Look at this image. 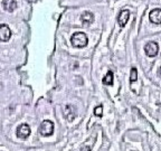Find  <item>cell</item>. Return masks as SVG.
I'll return each mask as SVG.
<instances>
[{
  "label": "cell",
  "instance_id": "cell-6",
  "mask_svg": "<svg viewBox=\"0 0 161 151\" xmlns=\"http://www.w3.org/2000/svg\"><path fill=\"white\" fill-rule=\"evenodd\" d=\"M129 17H130V11L129 10H122L120 14H119L118 17V23L120 25V27H125L126 23H128Z\"/></svg>",
  "mask_w": 161,
  "mask_h": 151
},
{
  "label": "cell",
  "instance_id": "cell-9",
  "mask_svg": "<svg viewBox=\"0 0 161 151\" xmlns=\"http://www.w3.org/2000/svg\"><path fill=\"white\" fill-rule=\"evenodd\" d=\"M80 20H82V23H83L84 25L87 26L93 23L94 15L91 13V11H84V13H82V15H80Z\"/></svg>",
  "mask_w": 161,
  "mask_h": 151
},
{
  "label": "cell",
  "instance_id": "cell-10",
  "mask_svg": "<svg viewBox=\"0 0 161 151\" xmlns=\"http://www.w3.org/2000/svg\"><path fill=\"white\" fill-rule=\"evenodd\" d=\"M3 7L9 13H13L17 8V3H16V0H3Z\"/></svg>",
  "mask_w": 161,
  "mask_h": 151
},
{
  "label": "cell",
  "instance_id": "cell-1",
  "mask_svg": "<svg viewBox=\"0 0 161 151\" xmlns=\"http://www.w3.org/2000/svg\"><path fill=\"white\" fill-rule=\"evenodd\" d=\"M87 42H88L87 36H86L84 33H80V31L75 33L73 36H72V38H70V43H72V45L76 48L85 47V46L87 45Z\"/></svg>",
  "mask_w": 161,
  "mask_h": 151
},
{
  "label": "cell",
  "instance_id": "cell-14",
  "mask_svg": "<svg viewBox=\"0 0 161 151\" xmlns=\"http://www.w3.org/2000/svg\"><path fill=\"white\" fill-rule=\"evenodd\" d=\"M80 151H91V147L83 146L82 148H80Z\"/></svg>",
  "mask_w": 161,
  "mask_h": 151
},
{
  "label": "cell",
  "instance_id": "cell-3",
  "mask_svg": "<svg viewBox=\"0 0 161 151\" xmlns=\"http://www.w3.org/2000/svg\"><path fill=\"white\" fill-rule=\"evenodd\" d=\"M144 52H146L147 56H149V57H153V56H156L159 52L158 44L154 43V42L148 43L146 46H144Z\"/></svg>",
  "mask_w": 161,
  "mask_h": 151
},
{
  "label": "cell",
  "instance_id": "cell-15",
  "mask_svg": "<svg viewBox=\"0 0 161 151\" xmlns=\"http://www.w3.org/2000/svg\"><path fill=\"white\" fill-rule=\"evenodd\" d=\"M158 75H159V77H161V67L159 68V72H158Z\"/></svg>",
  "mask_w": 161,
  "mask_h": 151
},
{
  "label": "cell",
  "instance_id": "cell-4",
  "mask_svg": "<svg viewBox=\"0 0 161 151\" xmlns=\"http://www.w3.org/2000/svg\"><path fill=\"white\" fill-rule=\"evenodd\" d=\"M30 132H31V130H30V126L28 124H20L17 129V137L25 140V139H27L30 136Z\"/></svg>",
  "mask_w": 161,
  "mask_h": 151
},
{
  "label": "cell",
  "instance_id": "cell-12",
  "mask_svg": "<svg viewBox=\"0 0 161 151\" xmlns=\"http://www.w3.org/2000/svg\"><path fill=\"white\" fill-rule=\"evenodd\" d=\"M138 78V72H136V68H131V75H130V82L133 83L134 81H136Z\"/></svg>",
  "mask_w": 161,
  "mask_h": 151
},
{
  "label": "cell",
  "instance_id": "cell-8",
  "mask_svg": "<svg viewBox=\"0 0 161 151\" xmlns=\"http://www.w3.org/2000/svg\"><path fill=\"white\" fill-rule=\"evenodd\" d=\"M64 112V115L66 116L68 121H73L76 116V109L72 105H66L63 110Z\"/></svg>",
  "mask_w": 161,
  "mask_h": 151
},
{
  "label": "cell",
  "instance_id": "cell-11",
  "mask_svg": "<svg viewBox=\"0 0 161 151\" xmlns=\"http://www.w3.org/2000/svg\"><path fill=\"white\" fill-rule=\"evenodd\" d=\"M102 82H103L104 85H112L113 84V73L111 70H108V73H106V75L103 77Z\"/></svg>",
  "mask_w": 161,
  "mask_h": 151
},
{
  "label": "cell",
  "instance_id": "cell-5",
  "mask_svg": "<svg viewBox=\"0 0 161 151\" xmlns=\"http://www.w3.org/2000/svg\"><path fill=\"white\" fill-rule=\"evenodd\" d=\"M11 37V30L6 24L0 25V40L1 42H8Z\"/></svg>",
  "mask_w": 161,
  "mask_h": 151
},
{
  "label": "cell",
  "instance_id": "cell-2",
  "mask_svg": "<svg viewBox=\"0 0 161 151\" xmlns=\"http://www.w3.org/2000/svg\"><path fill=\"white\" fill-rule=\"evenodd\" d=\"M54 132V123L50 120H45L39 126V133L44 137L52 136Z\"/></svg>",
  "mask_w": 161,
  "mask_h": 151
},
{
  "label": "cell",
  "instance_id": "cell-7",
  "mask_svg": "<svg viewBox=\"0 0 161 151\" xmlns=\"http://www.w3.org/2000/svg\"><path fill=\"white\" fill-rule=\"evenodd\" d=\"M151 23L159 25L161 24V9H153L150 11V15H149Z\"/></svg>",
  "mask_w": 161,
  "mask_h": 151
},
{
  "label": "cell",
  "instance_id": "cell-13",
  "mask_svg": "<svg viewBox=\"0 0 161 151\" xmlns=\"http://www.w3.org/2000/svg\"><path fill=\"white\" fill-rule=\"evenodd\" d=\"M94 114H95L96 116H102V115H103V108H102V105H98V106H96V108L94 109Z\"/></svg>",
  "mask_w": 161,
  "mask_h": 151
}]
</instances>
